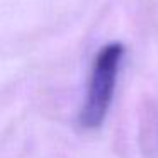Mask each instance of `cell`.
<instances>
[{
  "label": "cell",
  "mask_w": 158,
  "mask_h": 158,
  "mask_svg": "<svg viewBox=\"0 0 158 158\" xmlns=\"http://www.w3.org/2000/svg\"><path fill=\"white\" fill-rule=\"evenodd\" d=\"M124 48L121 43H110L97 53L89 80L85 102L80 112V124L87 129L99 127L104 123L112 104Z\"/></svg>",
  "instance_id": "1"
}]
</instances>
